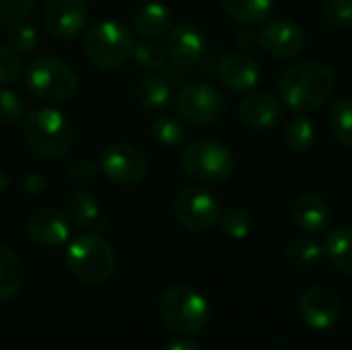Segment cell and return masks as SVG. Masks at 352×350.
Instances as JSON below:
<instances>
[{
    "label": "cell",
    "instance_id": "1",
    "mask_svg": "<svg viewBox=\"0 0 352 350\" xmlns=\"http://www.w3.org/2000/svg\"><path fill=\"white\" fill-rule=\"evenodd\" d=\"M334 91V72L326 64L314 60L289 66L278 80L280 99L295 113H309L320 109L332 99Z\"/></svg>",
    "mask_w": 352,
    "mask_h": 350
},
{
    "label": "cell",
    "instance_id": "2",
    "mask_svg": "<svg viewBox=\"0 0 352 350\" xmlns=\"http://www.w3.org/2000/svg\"><path fill=\"white\" fill-rule=\"evenodd\" d=\"M23 136L41 159H62L70 153L74 134L70 122L54 107H37L23 118Z\"/></svg>",
    "mask_w": 352,
    "mask_h": 350
},
{
    "label": "cell",
    "instance_id": "3",
    "mask_svg": "<svg viewBox=\"0 0 352 350\" xmlns=\"http://www.w3.org/2000/svg\"><path fill=\"white\" fill-rule=\"evenodd\" d=\"M134 43V35L126 25L105 19L85 33L82 52L95 68L118 70L132 58Z\"/></svg>",
    "mask_w": 352,
    "mask_h": 350
},
{
    "label": "cell",
    "instance_id": "4",
    "mask_svg": "<svg viewBox=\"0 0 352 350\" xmlns=\"http://www.w3.org/2000/svg\"><path fill=\"white\" fill-rule=\"evenodd\" d=\"M64 260L70 274L89 285L109 281L118 266L113 248L101 235L95 233H85L72 239Z\"/></svg>",
    "mask_w": 352,
    "mask_h": 350
},
{
    "label": "cell",
    "instance_id": "5",
    "mask_svg": "<svg viewBox=\"0 0 352 350\" xmlns=\"http://www.w3.org/2000/svg\"><path fill=\"white\" fill-rule=\"evenodd\" d=\"M235 157L219 140L200 138L190 142L182 153V171L200 186H217L233 175Z\"/></svg>",
    "mask_w": 352,
    "mask_h": 350
},
{
    "label": "cell",
    "instance_id": "6",
    "mask_svg": "<svg viewBox=\"0 0 352 350\" xmlns=\"http://www.w3.org/2000/svg\"><path fill=\"white\" fill-rule=\"evenodd\" d=\"M159 314L163 322L179 334H200L208 324L206 299L188 285L169 287L159 301Z\"/></svg>",
    "mask_w": 352,
    "mask_h": 350
},
{
    "label": "cell",
    "instance_id": "7",
    "mask_svg": "<svg viewBox=\"0 0 352 350\" xmlns=\"http://www.w3.org/2000/svg\"><path fill=\"white\" fill-rule=\"evenodd\" d=\"M76 87L78 78L74 70L58 58L39 56L27 66L29 93L47 105L68 101L76 93Z\"/></svg>",
    "mask_w": 352,
    "mask_h": 350
},
{
    "label": "cell",
    "instance_id": "8",
    "mask_svg": "<svg viewBox=\"0 0 352 350\" xmlns=\"http://www.w3.org/2000/svg\"><path fill=\"white\" fill-rule=\"evenodd\" d=\"M173 215L184 229L192 233H204L219 223L221 204L206 188L188 186L177 194L173 202Z\"/></svg>",
    "mask_w": 352,
    "mask_h": 350
},
{
    "label": "cell",
    "instance_id": "9",
    "mask_svg": "<svg viewBox=\"0 0 352 350\" xmlns=\"http://www.w3.org/2000/svg\"><path fill=\"white\" fill-rule=\"evenodd\" d=\"M175 109L194 126H212L225 113V99L206 83H188L175 97Z\"/></svg>",
    "mask_w": 352,
    "mask_h": 350
},
{
    "label": "cell",
    "instance_id": "10",
    "mask_svg": "<svg viewBox=\"0 0 352 350\" xmlns=\"http://www.w3.org/2000/svg\"><path fill=\"white\" fill-rule=\"evenodd\" d=\"M99 171L118 186H138L148 173L144 153L126 142L107 144L99 155Z\"/></svg>",
    "mask_w": 352,
    "mask_h": 350
},
{
    "label": "cell",
    "instance_id": "11",
    "mask_svg": "<svg viewBox=\"0 0 352 350\" xmlns=\"http://www.w3.org/2000/svg\"><path fill=\"white\" fill-rule=\"evenodd\" d=\"M87 0H45L43 23L52 37L60 41L74 39L87 23Z\"/></svg>",
    "mask_w": 352,
    "mask_h": 350
},
{
    "label": "cell",
    "instance_id": "12",
    "mask_svg": "<svg viewBox=\"0 0 352 350\" xmlns=\"http://www.w3.org/2000/svg\"><path fill=\"white\" fill-rule=\"evenodd\" d=\"M262 50L278 60H291L305 47V31L291 19H272L260 31Z\"/></svg>",
    "mask_w": 352,
    "mask_h": 350
},
{
    "label": "cell",
    "instance_id": "13",
    "mask_svg": "<svg viewBox=\"0 0 352 350\" xmlns=\"http://www.w3.org/2000/svg\"><path fill=\"white\" fill-rule=\"evenodd\" d=\"M25 231L33 243L41 248H58L70 237V221L62 210L43 206L27 217Z\"/></svg>",
    "mask_w": 352,
    "mask_h": 350
},
{
    "label": "cell",
    "instance_id": "14",
    "mask_svg": "<svg viewBox=\"0 0 352 350\" xmlns=\"http://www.w3.org/2000/svg\"><path fill=\"white\" fill-rule=\"evenodd\" d=\"M299 316L309 328L328 330L340 318V299L324 287H311L299 297Z\"/></svg>",
    "mask_w": 352,
    "mask_h": 350
},
{
    "label": "cell",
    "instance_id": "15",
    "mask_svg": "<svg viewBox=\"0 0 352 350\" xmlns=\"http://www.w3.org/2000/svg\"><path fill=\"white\" fill-rule=\"evenodd\" d=\"M169 58L179 66H194L206 52V35L198 25L182 23L169 31L167 37Z\"/></svg>",
    "mask_w": 352,
    "mask_h": 350
},
{
    "label": "cell",
    "instance_id": "16",
    "mask_svg": "<svg viewBox=\"0 0 352 350\" xmlns=\"http://www.w3.org/2000/svg\"><path fill=\"white\" fill-rule=\"evenodd\" d=\"M219 78L233 93H250L260 83V64L245 52H233L223 58Z\"/></svg>",
    "mask_w": 352,
    "mask_h": 350
},
{
    "label": "cell",
    "instance_id": "17",
    "mask_svg": "<svg viewBox=\"0 0 352 350\" xmlns=\"http://www.w3.org/2000/svg\"><path fill=\"white\" fill-rule=\"evenodd\" d=\"M291 221L307 235L322 233L330 223V206L320 194H301L291 206Z\"/></svg>",
    "mask_w": 352,
    "mask_h": 350
},
{
    "label": "cell",
    "instance_id": "18",
    "mask_svg": "<svg viewBox=\"0 0 352 350\" xmlns=\"http://www.w3.org/2000/svg\"><path fill=\"white\" fill-rule=\"evenodd\" d=\"M239 118L254 130H268L280 122L283 107L268 93H252L239 103Z\"/></svg>",
    "mask_w": 352,
    "mask_h": 350
},
{
    "label": "cell",
    "instance_id": "19",
    "mask_svg": "<svg viewBox=\"0 0 352 350\" xmlns=\"http://www.w3.org/2000/svg\"><path fill=\"white\" fill-rule=\"evenodd\" d=\"M173 25V12L167 4L159 0H151L142 4L134 14V29L144 39H157L169 33Z\"/></svg>",
    "mask_w": 352,
    "mask_h": 350
},
{
    "label": "cell",
    "instance_id": "20",
    "mask_svg": "<svg viewBox=\"0 0 352 350\" xmlns=\"http://www.w3.org/2000/svg\"><path fill=\"white\" fill-rule=\"evenodd\" d=\"M322 250H324V256L328 258V262L338 272L352 278V225L334 227L326 235Z\"/></svg>",
    "mask_w": 352,
    "mask_h": 350
},
{
    "label": "cell",
    "instance_id": "21",
    "mask_svg": "<svg viewBox=\"0 0 352 350\" xmlns=\"http://www.w3.org/2000/svg\"><path fill=\"white\" fill-rule=\"evenodd\" d=\"M23 283L25 266L21 258L12 250L0 245V303L12 301L21 293Z\"/></svg>",
    "mask_w": 352,
    "mask_h": 350
},
{
    "label": "cell",
    "instance_id": "22",
    "mask_svg": "<svg viewBox=\"0 0 352 350\" xmlns=\"http://www.w3.org/2000/svg\"><path fill=\"white\" fill-rule=\"evenodd\" d=\"M223 8L235 23L252 27L270 17L274 0H223Z\"/></svg>",
    "mask_w": 352,
    "mask_h": 350
},
{
    "label": "cell",
    "instance_id": "23",
    "mask_svg": "<svg viewBox=\"0 0 352 350\" xmlns=\"http://www.w3.org/2000/svg\"><path fill=\"white\" fill-rule=\"evenodd\" d=\"M134 97L138 105L146 109H163L171 103V87L165 78L157 74H146L134 87Z\"/></svg>",
    "mask_w": 352,
    "mask_h": 350
},
{
    "label": "cell",
    "instance_id": "24",
    "mask_svg": "<svg viewBox=\"0 0 352 350\" xmlns=\"http://www.w3.org/2000/svg\"><path fill=\"white\" fill-rule=\"evenodd\" d=\"M64 215L76 227H89L99 217V202L93 194L85 190H76L64 200Z\"/></svg>",
    "mask_w": 352,
    "mask_h": 350
},
{
    "label": "cell",
    "instance_id": "25",
    "mask_svg": "<svg viewBox=\"0 0 352 350\" xmlns=\"http://www.w3.org/2000/svg\"><path fill=\"white\" fill-rule=\"evenodd\" d=\"M316 124L305 113H295L285 124V144L293 153H307L316 144Z\"/></svg>",
    "mask_w": 352,
    "mask_h": 350
},
{
    "label": "cell",
    "instance_id": "26",
    "mask_svg": "<svg viewBox=\"0 0 352 350\" xmlns=\"http://www.w3.org/2000/svg\"><path fill=\"white\" fill-rule=\"evenodd\" d=\"M254 217L248 208L243 206H231L221 212L219 217V227L221 231L231 237V239H245L254 231Z\"/></svg>",
    "mask_w": 352,
    "mask_h": 350
},
{
    "label": "cell",
    "instance_id": "27",
    "mask_svg": "<svg viewBox=\"0 0 352 350\" xmlns=\"http://www.w3.org/2000/svg\"><path fill=\"white\" fill-rule=\"evenodd\" d=\"M328 126L338 142L352 146V95L340 97L332 105L328 116Z\"/></svg>",
    "mask_w": 352,
    "mask_h": 350
},
{
    "label": "cell",
    "instance_id": "28",
    "mask_svg": "<svg viewBox=\"0 0 352 350\" xmlns=\"http://www.w3.org/2000/svg\"><path fill=\"white\" fill-rule=\"evenodd\" d=\"M6 39H8L10 50H14L19 56H29V54H33L35 47H37V43H39L37 29H35L31 23H25L23 19L10 23L8 33H6Z\"/></svg>",
    "mask_w": 352,
    "mask_h": 350
},
{
    "label": "cell",
    "instance_id": "29",
    "mask_svg": "<svg viewBox=\"0 0 352 350\" xmlns=\"http://www.w3.org/2000/svg\"><path fill=\"white\" fill-rule=\"evenodd\" d=\"M132 58L136 60V64L144 70H161L167 66L169 62V52L167 47H163L161 43L157 41H151V39H144L140 43H134V52H132Z\"/></svg>",
    "mask_w": 352,
    "mask_h": 350
},
{
    "label": "cell",
    "instance_id": "30",
    "mask_svg": "<svg viewBox=\"0 0 352 350\" xmlns=\"http://www.w3.org/2000/svg\"><path fill=\"white\" fill-rule=\"evenodd\" d=\"M151 132H153V138L161 144V146H167V149H175L184 142L186 138V128L184 124L173 118V116H159L153 126H151Z\"/></svg>",
    "mask_w": 352,
    "mask_h": 350
},
{
    "label": "cell",
    "instance_id": "31",
    "mask_svg": "<svg viewBox=\"0 0 352 350\" xmlns=\"http://www.w3.org/2000/svg\"><path fill=\"white\" fill-rule=\"evenodd\" d=\"M322 245L311 237H297L287 245V258L295 266H314L322 258Z\"/></svg>",
    "mask_w": 352,
    "mask_h": 350
},
{
    "label": "cell",
    "instance_id": "32",
    "mask_svg": "<svg viewBox=\"0 0 352 350\" xmlns=\"http://www.w3.org/2000/svg\"><path fill=\"white\" fill-rule=\"evenodd\" d=\"M324 19L334 29H352V0H326Z\"/></svg>",
    "mask_w": 352,
    "mask_h": 350
},
{
    "label": "cell",
    "instance_id": "33",
    "mask_svg": "<svg viewBox=\"0 0 352 350\" xmlns=\"http://www.w3.org/2000/svg\"><path fill=\"white\" fill-rule=\"evenodd\" d=\"M23 118H25L23 99L14 91L0 87V122L2 124H14Z\"/></svg>",
    "mask_w": 352,
    "mask_h": 350
},
{
    "label": "cell",
    "instance_id": "34",
    "mask_svg": "<svg viewBox=\"0 0 352 350\" xmlns=\"http://www.w3.org/2000/svg\"><path fill=\"white\" fill-rule=\"evenodd\" d=\"M99 173V163H93L91 159H76L68 165L66 177L74 186H87L93 184Z\"/></svg>",
    "mask_w": 352,
    "mask_h": 350
},
{
    "label": "cell",
    "instance_id": "35",
    "mask_svg": "<svg viewBox=\"0 0 352 350\" xmlns=\"http://www.w3.org/2000/svg\"><path fill=\"white\" fill-rule=\"evenodd\" d=\"M21 68H23L21 56L10 47L0 45V87L10 85L21 74Z\"/></svg>",
    "mask_w": 352,
    "mask_h": 350
},
{
    "label": "cell",
    "instance_id": "36",
    "mask_svg": "<svg viewBox=\"0 0 352 350\" xmlns=\"http://www.w3.org/2000/svg\"><path fill=\"white\" fill-rule=\"evenodd\" d=\"M35 0H0V23H14L29 14Z\"/></svg>",
    "mask_w": 352,
    "mask_h": 350
},
{
    "label": "cell",
    "instance_id": "37",
    "mask_svg": "<svg viewBox=\"0 0 352 350\" xmlns=\"http://www.w3.org/2000/svg\"><path fill=\"white\" fill-rule=\"evenodd\" d=\"M23 188H25V192H29V194H41V192H45V188H47V182H45V177L41 175V173H29L25 179H23Z\"/></svg>",
    "mask_w": 352,
    "mask_h": 350
},
{
    "label": "cell",
    "instance_id": "38",
    "mask_svg": "<svg viewBox=\"0 0 352 350\" xmlns=\"http://www.w3.org/2000/svg\"><path fill=\"white\" fill-rule=\"evenodd\" d=\"M165 350H200V344L196 340L188 338V336H179V338H173L165 347Z\"/></svg>",
    "mask_w": 352,
    "mask_h": 350
},
{
    "label": "cell",
    "instance_id": "39",
    "mask_svg": "<svg viewBox=\"0 0 352 350\" xmlns=\"http://www.w3.org/2000/svg\"><path fill=\"white\" fill-rule=\"evenodd\" d=\"M10 188V179H8V175L0 169V192H6Z\"/></svg>",
    "mask_w": 352,
    "mask_h": 350
}]
</instances>
